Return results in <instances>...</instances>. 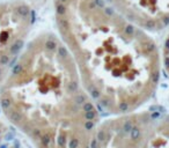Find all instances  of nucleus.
<instances>
[{"instance_id":"obj_7","label":"nucleus","mask_w":169,"mask_h":148,"mask_svg":"<svg viewBox=\"0 0 169 148\" xmlns=\"http://www.w3.org/2000/svg\"><path fill=\"white\" fill-rule=\"evenodd\" d=\"M160 56H161V66L163 67L164 72L169 75V31L163 41L162 51L160 52Z\"/></svg>"},{"instance_id":"obj_2","label":"nucleus","mask_w":169,"mask_h":148,"mask_svg":"<svg viewBox=\"0 0 169 148\" xmlns=\"http://www.w3.org/2000/svg\"><path fill=\"white\" fill-rule=\"evenodd\" d=\"M5 118L34 148H86L100 109L59 36L29 41L0 87Z\"/></svg>"},{"instance_id":"obj_4","label":"nucleus","mask_w":169,"mask_h":148,"mask_svg":"<svg viewBox=\"0 0 169 148\" xmlns=\"http://www.w3.org/2000/svg\"><path fill=\"white\" fill-rule=\"evenodd\" d=\"M156 116L149 110H136L100 120L86 148H140Z\"/></svg>"},{"instance_id":"obj_6","label":"nucleus","mask_w":169,"mask_h":148,"mask_svg":"<svg viewBox=\"0 0 169 148\" xmlns=\"http://www.w3.org/2000/svg\"><path fill=\"white\" fill-rule=\"evenodd\" d=\"M140 148H169V115L158 114Z\"/></svg>"},{"instance_id":"obj_5","label":"nucleus","mask_w":169,"mask_h":148,"mask_svg":"<svg viewBox=\"0 0 169 148\" xmlns=\"http://www.w3.org/2000/svg\"><path fill=\"white\" fill-rule=\"evenodd\" d=\"M118 14L146 32L169 26V0H106Z\"/></svg>"},{"instance_id":"obj_1","label":"nucleus","mask_w":169,"mask_h":148,"mask_svg":"<svg viewBox=\"0 0 169 148\" xmlns=\"http://www.w3.org/2000/svg\"><path fill=\"white\" fill-rule=\"evenodd\" d=\"M58 36L84 89L100 110H139L159 86L161 56L154 40L106 0H53Z\"/></svg>"},{"instance_id":"obj_3","label":"nucleus","mask_w":169,"mask_h":148,"mask_svg":"<svg viewBox=\"0 0 169 148\" xmlns=\"http://www.w3.org/2000/svg\"><path fill=\"white\" fill-rule=\"evenodd\" d=\"M34 20L24 0H0V87L28 43Z\"/></svg>"}]
</instances>
